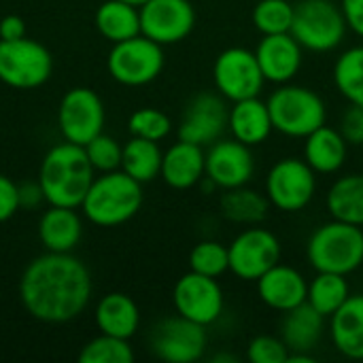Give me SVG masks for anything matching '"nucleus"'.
I'll use <instances>...</instances> for the list:
<instances>
[{"mask_svg": "<svg viewBox=\"0 0 363 363\" xmlns=\"http://www.w3.org/2000/svg\"><path fill=\"white\" fill-rule=\"evenodd\" d=\"M53 57L32 38L0 40V81L15 89H34L49 81Z\"/></svg>", "mask_w": 363, "mask_h": 363, "instance_id": "obj_8", "label": "nucleus"}, {"mask_svg": "<svg viewBox=\"0 0 363 363\" xmlns=\"http://www.w3.org/2000/svg\"><path fill=\"white\" fill-rule=\"evenodd\" d=\"M162 160H164V153L155 140L132 136L123 145L121 170L130 174L132 179H136L138 183H149L160 177Z\"/></svg>", "mask_w": 363, "mask_h": 363, "instance_id": "obj_30", "label": "nucleus"}, {"mask_svg": "<svg viewBox=\"0 0 363 363\" xmlns=\"http://www.w3.org/2000/svg\"><path fill=\"white\" fill-rule=\"evenodd\" d=\"M255 162L251 147L236 138H219L206 151V179L219 189L242 187L253 179Z\"/></svg>", "mask_w": 363, "mask_h": 363, "instance_id": "obj_17", "label": "nucleus"}, {"mask_svg": "<svg viewBox=\"0 0 363 363\" xmlns=\"http://www.w3.org/2000/svg\"><path fill=\"white\" fill-rule=\"evenodd\" d=\"M140 11V34L157 45H177L196 28V9L189 0H147Z\"/></svg>", "mask_w": 363, "mask_h": 363, "instance_id": "obj_14", "label": "nucleus"}, {"mask_svg": "<svg viewBox=\"0 0 363 363\" xmlns=\"http://www.w3.org/2000/svg\"><path fill=\"white\" fill-rule=\"evenodd\" d=\"M340 134L349 143V147H362L363 145V106L351 104L340 119Z\"/></svg>", "mask_w": 363, "mask_h": 363, "instance_id": "obj_39", "label": "nucleus"}, {"mask_svg": "<svg viewBox=\"0 0 363 363\" xmlns=\"http://www.w3.org/2000/svg\"><path fill=\"white\" fill-rule=\"evenodd\" d=\"M330 336L338 353L349 359H363V294L349 296L330 317Z\"/></svg>", "mask_w": 363, "mask_h": 363, "instance_id": "obj_22", "label": "nucleus"}, {"mask_svg": "<svg viewBox=\"0 0 363 363\" xmlns=\"http://www.w3.org/2000/svg\"><path fill=\"white\" fill-rule=\"evenodd\" d=\"M213 81L215 89L228 102L259 96L266 85L255 51L245 47H228L217 55L213 64Z\"/></svg>", "mask_w": 363, "mask_h": 363, "instance_id": "obj_9", "label": "nucleus"}, {"mask_svg": "<svg viewBox=\"0 0 363 363\" xmlns=\"http://www.w3.org/2000/svg\"><path fill=\"white\" fill-rule=\"evenodd\" d=\"M255 55L266 81L285 85L291 83L300 72L304 60V47L294 38L291 32L266 34L257 43Z\"/></svg>", "mask_w": 363, "mask_h": 363, "instance_id": "obj_18", "label": "nucleus"}, {"mask_svg": "<svg viewBox=\"0 0 363 363\" xmlns=\"http://www.w3.org/2000/svg\"><path fill=\"white\" fill-rule=\"evenodd\" d=\"M123 2H128V4H134V6H143L147 0H123Z\"/></svg>", "mask_w": 363, "mask_h": 363, "instance_id": "obj_46", "label": "nucleus"}, {"mask_svg": "<svg viewBox=\"0 0 363 363\" xmlns=\"http://www.w3.org/2000/svg\"><path fill=\"white\" fill-rule=\"evenodd\" d=\"M30 198L34 200V204H38V200H45L43 189H40L38 183L36 185H30V183L19 185V204L21 206H30Z\"/></svg>", "mask_w": 363, "mask_h": 363, "instance_id": "obj_43", "label": "nucleus"}, {"mask_svg": "<svg viewBox=\"0 0 363 363\" xmlns=\"http://www.w3.org/2000/svg\"><path fill=\"white\" fill-rule=\"evenodd\" d=\"M83 234L81 217L70 206H51L38 221V238L47 251L70 253Z\"/></svg>", "mask_w": 363, "mask_h": 363, "instance_id": "obj_25", "label": "nucleus"}, {"mask_svg": "<svg viewBox=\"0 0 363 363\" xmlns=\"http://www.w3.org/2000/svg\"><path fill=\"white\" fill-rule=\"evenodd\" d=\"M128 130L132 136L138 138H147V140H164L170 130H172V121L170 117L160 111V108H151V106H143L138 111H134L128 119Z\"/></svg>", "mask_w": 363, "mask_h": 363, "instance_id": "obj_36", "label": "nucleus"}, {"mask_svg": "<svg viewBox=\"0 0 363 363\" xmlns=\"http://www.w3.org/2000/svg\"><path fill=\"white\" fill-rule=\"evenodd\" d=\"M206 174V151L200 145L179 140L174 143L162 160L160 177L172 189H191Z\"/></svg>", "mask_w": 363, "mask_h": 363, "instance_id": "obj_20", "label": "nucleus"}, {"mask_svg": "<svg viewBox=\"0 0 363 363\" xmlns=\"http://www.w3.org/2000/svg\"><path fill=\"white\" fill-rule=\"evenodd\" d=\"M266 102L274 130L285 136L306 138L308 134L325 125L328 108L323 98L304 85H279V89L272 91Z\"/></svg>", "mask_w": 363, "mask_h": 363, "instance_id": "obj_5", "label": "nucleus"}, {"mask_svg": "<svg viewBox=\"0 0 363 363\" xmlns=\"http://www.w3.org/2000/svg\"><path fill=\"white\" fill-rule=\"evenodd\" d=\"M325 202L332 219L363 228V174L340 177L330 187Z\"/></svg>", "mask_w": 363, "mask_h": 363, "instance_id": "obj_29", "label": "nucleus"}, {"mask_svg": "<svg viewBox=\"0 0 363 363\" xmlns=\"http://www.w3.org/2000/svg\"><path fill=\"white\" fill-rule=\"evenodd\" d=\"M96 325L100 334L130 340L140 325V311L128 294H106L96 306Z\"/></svg>", "mask_w": 363, "mask_h": 363, "instance_id": "obj_26", "label": "nucleus"}, {"mask_svg": "<svg viewBox=\"0 0 363 363\" xmlns=\"http://www.w3.org/2000/svg\"><path fill=\"white\" fill-rule=\"evenodd\" d=\"M296 4L289 0H259L253 9V26L255 30L266 34H285L291 32Z\"/></svg>", "mask_w": 363, "mask_h": 363, "instance_id": "obj_33", "label": "nucleus"}, {"mask_svg": "<svg viewBox=\"0 0 363 363\" xmlns=\"http://www.w3.org/2000/svg\"><path fill=\"white\" fill-rule=\"evenodd\" d=\"M96 28L111 43L128 40L140 34V11L123 0H104L96 11Z\"/></svg>", "mask_w": 363, "mask_h": 363, "instance_id": "obj_27", "label": "nucleus"}, {"mask_svg": "<svg viewBox=\"0 0 363 363\" xmlns=\"http://www.w3.org/2000/svg\"><path fill=\"white\" fill-rule=\"evenodd\" d=\"M349 30L363 38V0H340Z\"/></svg>", "mask_w": 363, "mask_h": 363, "instance_id": "obj_41", "label": "nucleus"}, {"mask_svg": "<svg viewBox=\"0 0 363 363\" xmlns=\"http://www.w3.org/2000/svg\"><path fill=\"white\" fill-rule=\"evenodd\" d=\"M281 240L266 228L242 230L228 247L230 272L240 281H257L281 262Z\"/></svg>", "mask_w": 363, "mask_h": 363, "instance_id": "obj_11", "label": "nucleus"}, {"mask_svg": "<svg viewBox=\"0 0 363 363\" xmlns=\"http://www.w3.org/2000/svg\"><path fill=\"white\" fill-rule=\"evenodd\" d=\"M317 191V172L298 157L277 162L266 177V198L283 213L304 211Z\"/></svg>", "mask_w": 363, "mask_h": 363, "instance_id": "obj_10", "label": "nucleus"}, {"mask_svg": "<svg viewBox=\"0 0 363 363\" xmlns=\"http://www.w3.org/2000/svg\"><path fill=\"white\" fill-rule=\"evenodd\" d=\"M255 283L259 300L272 311L287 313L306 302L308 281L300 270L285 266L281 262L272 266L266 274H262Z\"/></svg>", "mask_w": 363, "mask_h": 363, "instance_id": "obj_19", "label": "nucleus"}, {"mask_svg": "<svg viewBox=\"0 0 363 363\" xmlns=\"http://www.w3.org/2000/svg\"><path fill=\"white\" fill-rule=\"evenodd\" d=\"M349 155V143L340 134V130L321 125L313 134L304 138V162L317 174H334L338 172Z\"/></svg>", "mask_w": 363, "mask_h": 363, "instance_id": "obj_24", "label": "nucleus"}, {"mask_svg": "<svg viewBox=\"0 0 363 363\" xmlns=\"http://www.w3.org/2000/svg\"><path fill=\"white\" fill-rule=\"evenodd\" d=\"M19 208V185H15L9 177L0 174V223L9 221Z\"/></svg>", "mask_w": 363, "mask_h": 363, "instance_id": "obj_40", "label": "nucleus"}, {"mask_svg": "<svg viewBox=\"0 0 363 363\" xmlns=\"http://www.w3.org/2000/svg\"><path fill=\"white\" fill-rule=\"evenodd\" d=\"M247 357L251 363H287L289 359V349L279 336H255L249 342Z\"/></svg>", "mask_w": 363, "mask_h": 363, "instance_id": "obj_38", "label": "nucleus"}, {"mask_svg": "<svg viewBox=\"0 0 363 363\" xmlns=\"http://www.w3.org/2000/svg\"><path fill=\"white\" fill-rule=\"evenodd\" d=\"M228 130H230L232 138L245 143L247 147L264 145L270 138V134L274 132L268 102H264L259 96L232 102L230 117H228Z\"/></svg>", "mask_w": 363, "mask_h": 363, "instance_id": "obj_21", "label": "nucleus"}, {"mask_svg": "<svg viewBox=\"0 0 363 363\" xmlns=\"http://www.w3.org/2000/svg\"><path fill=\"white\" fill-rule=\"evenodd\" d=\"M281 338L287 345L289 353H313L319 345L325 328V317L315 311L308 302L283 313Z\"/></svg>", "mask_w": 363, "mask_h": 363, "instance_id": "obj_23", "label": "nucleus"}, {"mask_svg": "<svg viewBox=\"0 0 363 363\" xmlns=\"http://www.w3.org/2000/svg\"><path fill=\"white\" fill-rule=\"evenodd\" d=\"M108 74L128 87H140L155 81L164 70V47L145 34L113 43L106 57Z\"/></svg>", "mask_w": 363, "mask_h": 363, "instance_id": "obj_7", "label": "nucleus"}, {"mask_svg": "<svg viewBox=\"0 0 363 363\" xmlns=\"http://www.w3.org/2000/svg\"><path fill=\"white\" fill-rule=\"evenodd\" d=\"M94 166L85 147L62 143L47 151L38 170V185L51 206L79 208L94 183Z\"/></svg>", "mask_w": 363, "mask_h": 363, "instance_id": "obj_2", "label": "nucleus"}, {"mask_svg": "<svg viewBox=\"0 0 363 363\" xmlns=\"http://www.w3.org/2000/svg\"><path fill=\"white\" fill-rule=\"evenodd\" d=\"M219 208H221V215L232 223L257 225L266 219L270 200L266 196H262L259 191L242 185V187H234V189H223Z\"/></svg>", "mask_w": 363, "mask_h": 363, "instance_id": "obj_28", "label": "nucleus"}, {"mask_svg": "<svg viewBox=\"0 0 363 363\" xmlns=\"http://www.w3.org/2000/svg\"><path fill=\"white\" fill-rule=\"evenodd\" d=\"M151 351L155 357L168 363L198 362L208 345L206 325L189 321L181 315L160 321L151 332Z\"/></svg>", "mask_w": 363, "mask_h": 363, "instance_id": "obj_12", "label": "nucleus"}, {"mask_svg": "<svg viewBox=\"0 0 363 363\" xmlns=\"http://www.w3.org/2000/svg\"><path fill=\"white\" fill-rule=\"evenodd\" d=\"M19 298L23 308L38 321H72L89 304V270L70 253L47 251L26 266L19 279Z\"/></svg>", "mask_w": 363, "mask_h": 363, "instance_id": "obj_1", "label": "nucleus"}, {"mask_svg": "<svg viewBox=\"0 0 363 363\" xmlns=\"http://www.w3.org/2000/svg\"><path fill=\"white\" fill-rule=\"evenodd\" d=\"M143 206V183L121 168L102 172L94 179L81 208L85 217L100 228H117L130 221Z\"/></svg>", "mask_w": 363, "mask_h": 363, "instance_id": "obj_3", "label": "nucleus"}, {"mask_svg": "<svg viewBox=\"0 0 363 363\" xmlns=\"http://www.w3.org/2000/svg\"><path fill=\"white\" fill-rule=\"evenodd\" d=\"M81 363H132L134 362V351L125 338L100 334L98 338L89 340L81 353Z\"/></svg>", "mask_w": 363, "mask_h": 363, "instance_id": "obj_34", "label": "nucleus"}, {"mask_svg": "<svg viewBox=\"0 0 363 363\" xmlns=\"http://www.w3.org/2000/svg\"><path fill=\"white\" fill-rule=\"evenodd\" d=\"M189 270L204 274V277L219 279L221 274H225L230 270L228 247L221 242H215V240L198 242L189 253Z\"/></svg>", "mask_w": 363, "mask_h": 363, "instance_id": "obj_35", "label": "nucleus"}, {"mask_svg": "<svg viewBox=\"0 0 363 363\" xmlns=\"http://www.w3.org/2000/svg\"><path fill=\"white\" fill-rule=\"evenodd\" d=\"M228 117L230 106L219 91H200L187 102L183 111L179 123V140L208 147L223 138V132L228 130Z\"/></svg>", "mask_w": 363, "mask_h": 363, "instance_id": "obj_15", "label": "nucleus"}, {"mask_svg": "<svg viewBox=\"0 0 363 363\" xmlns=\"http://www.w3.org/2000/svg\"><path fill=\"white\" fill-rule=\"evenodd\" d=\"M85 153H87L94 170H98V172H111V170L121 168L123 147L113 136H106L100 132L85 145Z\"/></svg>", "mask_w": 363, "mask_h": 363, "instance_id": "obj_37", "label": "nucleus"}, {"mask_svg": "<svg viewBox=\"0 0 363 363\" xmlns=\"http://www.w3.org/2000/svg\"><path fill=\"white\" fill-rule=\"evenodd\" d=\"M215 362H236V357H232V355H219V357H215Z\"/></svg>", "mask_w": 363, "mask_h": 363, "instance_id": "obj_45", "label": "nucleus"}, {"mask_svg": "<svg viewBox=\"0 0 363 363\" xmlns=\"http://www.w3.org/2000/svg\"><path fill=\"white\" fill-rule=\"evenodd\" d=\"M57 125L68 143L85 147L104 128V104L89 87H72L57 108Z\"/></svg>", "mask_w": 363, "mask_h": 363, "instance_id": "obj_13", "label": "nucleus"}, {"mask_svg": "<svg viewBox=\"0 0 363 363\" xmlns=\"http://www.w3.org/2000/svg\"><path fill=\"white\" fill-rule=\"evenodd\" d=\"M342 6L334 0H300L296 4L291 34L308 51L328 53L342 45L347 36Z\"/></svg>", "mask_w": 363, "mask_h": 363, "instance_id": "obj_6", "label": "nucleus"}, {"mask_svg": "<svg viewBox=\"0 0 363 363\" xmlns=\"http://www.w3.org/2000/svg\"><path fill=\"white\" fill-rule=\"evenodd\" d=\"M306 259L317 272L349 277L363 266V228L338 219L319 225L308 238Z\"/></svg>", "mask_w": 363, "mask_h": 363, "instance_id": "obj_4", "label": "nucleus"}, {"mask_svg": "<svg viewBox=\"0 0 363 363\" xmlns=\"http://www.w3.org/2000/svg\"><path fill=\"white\" fill-rule=\"evenodd\" d=\"M172 302L177 315L206 328L221 317L225 306L223 289L217 283V279L198 274L194 270H189L177 281L172 291Z\"/></svg>", "mask_w": 363, "mask_h": 363, "instance_id": "obj_16", "label": "nucleus"}, {"mask_svg": "<svg viewBox=\"0 0 363 363\" xmlns=\"http://www.w3.org/2000/svg\"><path fill=\"white\" fill-rule=\"evenodd\" d=\"M287 363H315L313 353H289Z\"/></svg>", "mask_w": 363, "mask_h": 363, "instance_id": "obj_44", "label": "nucleus"}, {"mask_svg": "<svg viewBox=\"0 0 363 363\" xmlns=\"http://www.w3.org/2000/svg\"><path fill=\"white\" fill-rule=\"evenodd\" d=\"M334 85L349 104L363 106V45L340 53L334 64Z\"/></svg>", "mask_w": 363, "mask_h": 363, "instance_id": "obj_32", "label": "nucleus"}, {"mask_svg": "<svg viewBox=\"0 0 363 363\" xmlns=\"http://www.w3.org/2000/svg\"><path fill=\"white\" fill-rule=\"evenodd\" d=\"M26 36V21L19 15H6L0 19V40H17Z\"/></svg>", "mask_w": 363, "mask_h": 363, "instance_id": "obj_42", "label": "nucleus"}, {"mask_svg": "<svg viewBox=\"0 0 363 363\" xmlns=\"http://www.w3.org/2000/svg\"><path fill=\"white\" fill-rule=\"evenodd\" d=\"M351 296L349 283L345 274L336 272H317V277L308 283L306 302L319 311L325 319H330Z\"/></svg>", "mask_w": 363, "mask_h": 363, "instance_id": "obj_31", "label": "nucleus"}]
</instances>
